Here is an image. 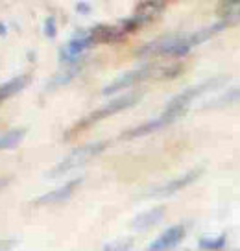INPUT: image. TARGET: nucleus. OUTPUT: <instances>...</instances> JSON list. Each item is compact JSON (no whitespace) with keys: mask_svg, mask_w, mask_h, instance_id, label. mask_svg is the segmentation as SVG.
<instances>
[{"mask_svg":"<svg viewBox=\"0 0 240 251\" xmlns=\"http://www.w3.org/2000/svg\"><path fill=\"white\" fill-rule=\"evenodd\" d=\"M80 69H81V63H70V65H67L65 69H61L52 78V81L48 83V89H55V87L59 85H65L67 81H70V79L76 76L78 72H80Z\"/></svg>","mask_w":240,"mask_h":251,"instance_id":"obj_13","label":"nucleus"},{"mask_svg":"<svg viewBox=\"0 0 240 251\" xmlns=\"http://www.w3.org/2000/svg\"><path fill=\"white\" fill-rule=\"evenodd\" d=\"M139 98H140V94H137V93L124 94V96H116V98H113L109 103L102 105L100 109L93 111L89 117H85L83 120H80V122L70 129L69 133H67V137L78 133V131H81V129H85V127H89L93 122H98V120H102V118L111 117V115H115V113H118V111H124L126 107H132L133 103L139 102Z\"/></svg>","mask_w":240,"mask_h":251,"instance_id":"obj_1","label":"nucleus"},{"mask_svg":"<svg viewBox=\"0 0 240 251\" xmlns=\"http://www.w3.org/2000/svg\"><path fill=\"white\" fill-rule=\"evenodd\" d=\"M163 214H164V207L163 205H159V207H154V209H150V211L142 212L139 214L137 218L132 222V227L137 229V231H144V229H150L152 226H155L157 222H161L163 220Z\"/></svg>","mask_w":240,"mask_h":251,"instance_id":"obj_10","label":"nucleus"},{"mask_svg":"<svg viewBox=\"0 0 240 251\" xmlns=\"http://www.w3.org/2000/svg\"><path fill=\"white\" fill-rule=\"evenodd\" d=\"M81 183V179L78 177V179H72L69 181L67 185H61L59 188H55V190H50L47 194H43V196H39L33 203L35 205H48V203H59V201H65V200H69L70 194L76 190V187Z\"/></svg>","mask_w":240,"mask_h":251,"instance_id":"obj_9","label":"nucleus"},{"mask_svg":"<svg viewBox=\"0 0 240 251\" xmlns=\"http://www.w3.org/2000/svg\"><path fill=\"white\" fill-rule=\"evenodd\" d=\"M78 11L87 13V11H89V4H81V2H80V4H78Z\"/></svg>","mask_w":240,"mask_h":251,"instance_id":"obj_20","label":"nucleus"},{"mask_svg":"<svg viewBox=\"0 0 240 251\" xmlns=\"http://www.w3.org/2000/svg\"><path fill=\"white\" fill-rule=\"evenodd\" d=\"M6 185H8V177H0V188L6 187Z\"/></svg>","mask_w":240,"mask_h":251,"instance_id":"obj_22","label":"nucleus"},{"mask_svg":"<svg viewBox=\"0 0 240 251\" xmlns=\"http://www.w3.org/2000/svg\"><path fill=\"white\" fill-rule=\"evenodd\" d=\"M183 236H185V226H174V227L166 229L159 238H155L154 242L148 246L146 251H168L176 244H179Z\"/></svg>","mask_w":240,"mask_h":251,"instance_id":"obj_8","label":"nucleus"},{"mask_svg":"<svg viewBox=\"0 0 240 251\" xmlns=\"http://www.w3.org/2000/svg\"><path fill=\"white\" fill-rule=\"evenodd\" d=\"M28 83H30V76L28 74H23V76H17V78L6 81L4 85H0V102L8 100L9 96L17 94L19 91H23Z\"/></svg>","mask_w":240,"mask_h":251,"instance_id":"obj_11","label":"nucleus"},{"mask_svg":"<svg viewBox=\"0 0 240 251\" xmlns=\"http://www.w3.org/2000/svg\"><path fill=\"white\" fill-rule=\"evenodd\" d=\"M13 246H15V240H0V251L13 250Z\"/></svg>","mask_w":240,"mask_h":251,"instance_id":"obj_19","label":"nucleus"},{"mask_svg":"<svg viewBox=\"0 0 240 251\" xmlns=\"http://www.w3.org/2000/svg\"><path fill=\"white\" fill-rule=\"evenodd\" d=\"M106 146H107V142L102 141V142H89V144H83V146H80V148L72 150L61 163H57V165L48 172V177H59V176L67 174L69 170H72V168L81 166L83 163H87L89 159H93L94 155H98Z\"/></svg>","mask_w":240,"mask_h":251,"instance_id":"obj_2","label":"nucleus"},{"mask_svg":"<svg viewBox=\"0 0 240 251\" xmlns=\"http://www.w3.org/2000/svg\"><path fill=\"white\" fill-rule=\"evenodd\" d=\"M225 76L222 78H213V79H207V81H203V83H198V85L190 87V89H187L183 93H179L178 96H174L168 105H166V109L164 111H174V113H183L187 107V103L192 102L196 96H202L203 93H207L211 89H214V87H220L224 83Z\"/></svg>","mask_w":240,"mask_h":251,"instance_id":"obj_3","label":"nucleus"},{"mask_svg":"<svg viewBox=\"0 0 240 251\" xmlns=\"http://www.w3.org/2000/svg\"><path fill=\"white\" fill-rule=\"evenodd\" d=\"M237 6H239V8H233V11H237V15L240 17V2H237Z\"/></svg>","mask_w":240,"mask_h":251,"instance_id":"obj_23","label":"nucleus"},{"mask_svg":"<svg viewBox=\"0 0 240 251\" xmlns=\"http://www.w3.org/2000/svg\"><path fill=\"white\" fill-rule=\"evenodd\" d=\"M237 100H240V87H235V89L229 91V93L218 96L216 100H213L207 107H222V105H227V103L237 102Z\"/></svg>","mask_w":240,"mask_h":251,"instance_id":"obj_15","label":"nucleus"},{"mask_svg":"<svg viewBox=\"0 0 240 251\" xmlns=\"http://www.w3.org/2000/svg\"><path fill=\"white\" fill-rule=\"evenodd\" d=\"M4 35H6V26L0 23V37H4Z\"/></svg>","mask_w":240,"mask_h":251,"instance_id":"obj_21","label":"nucleus"},{"mask_svg":"<svg viewBox=\"0 0 240 251\" xmlns=\"http://www.w3.org/2000/svg\"><path fill=\"white\" fill-rule=\"evenodd\" d=\"M225 244V236H218V238H203V240H200V248L202 250H222Z\"/></svg>","mask_w":240,"mask_h":251,"instance_id":"obj_17","label":"nucleus"},{"mask_svg":"<svg viewBox=\"0 0 240 251\" xmlns=\"http://www.w3.org/2000/svg\"><path fill=\"white\" fill-rule=\"evenodd\" d=\"M93 43H94V39L89 30L83 31V33H80V35H74V37L61 48L59 59H61L63 63H76L74 59L80 57V54H81L85 48L91 47Z\"/></svg>","mask_w":240,"mask_h":251,"instance_id":"obj_5","label":"nucleus"},{"mask_svg":"<svg viewBox=\"0 0 240 251\" xmlns=\"http://www.w3.org/2000/svg\"><path fill=\"white\" fill-rule=\"evenodd\" d=\"M55 33H57V28H55L54 17H48L47 23H45V35H47L48 39H54Z\"/></svg>","mask_w":240,"mask_h":251,"instance_id":"obj_18","label":"nucleus"},{"mask_svg":"<svg viewBox=\"0 0 240 251\" xmlns=\"http://www.w3.org/2000/svg\"><path fill=\"white\" fill-rule=\"evenodd\" d=\"M132 246H133L132 238H122V240H116V242L106 244L102 248V251H130Z\"/></svg>","mask_w":240,"mask_h":251,"instance_id":"obj_16","label":"nucleus"},{"mask_svg":"<svg viewBox=\"0 0 240 251\" xmlns=\"http://www.w3.org/2000/svg\"><path fill=\"white\" fill-rule=\"evenodd\" d=\"M163 9H164V2H142V4L137 6L135 17H139L140 23L146 24V23H150L154 17L159 15Z\"/></svg>","mask_w":240,"mask_h":251,"instance_id":"obj_12","label":"nucleus"},{"mask_svg":"<svg viewBox=\"0 0 240 251\" xmlns=\"http://www.w3.org/2000/svg\"><path fill=\"white\" fill-rule=\"evenodd\" d=\"M152 65H144V67H139V69H133V71H128L126 74H122L120 78H116L115 81H111L107 87H104V94H115L118 91H122L126 87L133 85L137 81H142L144 78H148L152 74Z\"/></svg>","mask_w":240,"mask_h":251,"instance_id":"obj_4","label":"nucleus"},{"mask_svg":"<svg viewBox=\"0 0 240 251\" xmlns=\"http://www.w3.org/2000/svg\"><path fill=\"white\" fill-rule=\"evenodd\" d=\"M200 174H202V168H194V170H188L187 174L179 176L178 179L168 181L166 185H161L159 188H154V190L150 192V196H170V194L178 192V190H181L183 187H187V185H190L192 181L198 179V177H200Z\"/></svg>","mask_w":240,"mask_h":251,"instance_id":"obj_6","label":"nucleus"},{"mask_svg":"<svg viewBox=\"0 0 240 251\" xmlns=\"http://www.w3.org/2000/svg\"><path fill=\"white\" fill-rule=\"evenodd\" d=\"M179 115H181V113L164 111L161 117L154 118V120H148V122H144V124H140V126H137V127L130 129V131H128L124 137H128V139H133V137H140V135L152 133V131H155V129H159V127H163V126H168L170 122H174V120H176Z\"/></svg>","mask_w":240,"mask_h":251,"instance_id":"obj_7","label":"nucleus"},{"mask_svg":"<svg viewBox=\"0 0 240 251\" xmlns=\"http://www.w3.org/2000/svg\"><path fill=\"white\" fill-rule=\"evenodd\" d=\"M24 135H26V127H15V129H9L4 135H0V150L15 148L24 139Z\"/></svg>","mask_w":240,"mask_h":251,"instance_id":"obj_14","label":"nucleus"}]
</instances>
